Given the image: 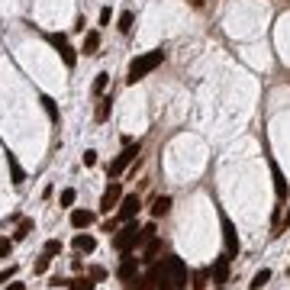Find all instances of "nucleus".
Wrapping results in <instances>:
<instances>
[{"label":"nucleus","mask_w":290,"mask_h":290,"mask_svg":"<svg viewBox=\"0 0 290 290\" xmlns=\"http://www.w3.org/2000/svg\"><path fill=\"white\" fill-rule=\"evenodd\" d=\"M161 61H164V52H161V49H155V52H145V55H139V58L133 61V65H129V77H126V81H129V84L142 81L145 74H152L155 68L161 65Z\"/></svg>","instance_id":"obj_1"},{"label":"nucleus","mask_w":290,"mask_h":290,"mask_svg":"<svg viewBox=\"0 0 290 290\" xmlns=\"http://www.w3.org/2000/svg\"><path fill=\"white\" fill-rule=\"evenodd\" d=\"M136 245H142V229L129 219V223H122V229L113 235V248H116L119 255H126V252H133Z\"/></svg>","instance_id":"obj_2"},{"label":"nucleus","mask_w":290,"mask_h":290,"mask_svg":"<svg viewBox=\"0 0 290 290\" xmlns=\"http://www.w3.org/2000/svg\"><path fill=\"white\" fill-rule=\"evenodd\" d=\"M119 280L122 284H136L139 280V258H133V252H126L122 255V261H119Z\"/></svg>","instance_id":"obj_3"},{"label":"nucleus","mask_w":290,"mask_h":290,"mask_svg":"<svg viewBox=\"0 0 290 290\" xmlns=\"http://www.w3.org/2000/svg\"><path fill=\"white\" fill-rule=\"evenodd\" d=\"M136 155H139V142H136V145H126V148H122V152L116 155V161L110 164V178H119V174L129 168V161H136Z\"/></svg>","instance_id":"obj_4"},{"label":"nucleus","mask_w":290,"mask_h":290,"mask_svg":"<svg viewBox=\"0 0 290 290\" xmlns=\"http://www.w3.org/2000/svg\"><path fill=\"white\" fill-rule=\"evenodd\" d=\"M139 210H142V200H139L136 193H133V197H122V200H119V216H116V219H119V223H129Z\"/></svg>","instance_id":"obj_5"},{"label":"nucleus","mask_w":290,"mask_h":290,"mask_svg":"<svg viewBox=\"0 0 290 290\" xmlns=\"http://www.w3.org/2000/svg\"><path fill=\"white\" fill-rule=\"evenodd\" d=\"M119 200H122V187H119L116 181H113L110 187L103 190V200H100V210H103V213H110L113 206H119Z\"/></svg>","instance_id":"obj_6"},{"label":"nucleus","mask_w":290,"mask_h":290,"mask_svg":"<svg viewBox=\"0 0 290 290\" xmlns=\"http://www.w3.org/2000/svg\"><path fill=\"white\" fill-rule=\"evenodd\" d=\"M223 239H226V255H239L242 245H239V235H235L229 219H223Z\"/></svg>","instance_id":"obj_7"},{"label":"nucleus","mask_w":290,"mask_h":290,"mask_svg":"<svg viewBox=\"0 0 290 290\" xmlns=\"http://www.w3.org/2000/svg\"><path fill=\"white\" fill-rule=\"evenodd\" d=\"M71 245H74V252H81V255H91L94 248H97V239L91 232H77L74 239H71Z\"/></svg>","instance_id":"obj_8"},{"label":"nucleus","mask_w":290,"mask_h":290,"mask_svg":"<svg viewBox=\"0 0 290 290\" xmlns=\"http://www.w3.org/2000/svg\"><path fill=\"white\" fill-rule=\"evenodd\" d=\"M213 280L219 287L229 280V255H223V258H216V265H213Z\"/></svg>","instance_id":"obj_9"},{"label":"nucleus","mask_w":290,"mask_h":290,"mask_svg":"<svg viewBox=\"0 0 290 290\" xmlns=\"http://www.w3.org/2000/svg\"><path fill=\"white\" fill-rule=\"evenodd\" d=\"M91 223H94L91 210H74V213H71V226H74V229H87Z\"/></svg>","instance_id":"obj_10"},{"label":"nucleus","mask_w":290,"mask_h":290,"mask_svg":"<svg viewBox=\"0 0 290 290\" xmlns=\"http://www.w3.org/2000/svg\"><path fill=\"white\" fill-rule=\"evenodd\" d=\"M271 174H274V193H277V200H287V181H284V174H280L277 164H271Z\"/></svg>","instance_id":"obj_11"},{"label":"nucleus","mask_w":290,"mask_h":290,"mask_svg":"<svg viewBox=\"0 0 290 290\" xmlns=\"http://www.w3.org/2000/svg\"><path fill=\"white\" fill-rule=\"evenodd\" d=\"M97 49H100V32H97V29H91V32H87V36H84V55H97Z\"/></svg>","instance_id":"obj_12"},{"label":"nucleus","mask_w":290,"mask_h":290,"mask_svg":"<svg viewBox=\"0 0 290 290\" xmlns=\"http://www.w3.org/2000/svg\"><path fill=\"white\" fill-rule=\"evenodd\" d=\"M168 210H171V197H158L155 200V206H152V216H168Z\"/></svg>","instance_id":"obj_13"},{"label":"nucleus","mask_w":290,"mask_h":290,"mask_svg":"<svg viewBox=\"0 0 290 290\" xmlns=\"http://www.w3.org/2000/svg\"><path fill=\"white\" fill-rule=\"evenodd\" d=\"M110 97H100V103H97V113H94V116H97V122H107V116H110Z\"/></svg>","instance_id":"obj_14"},{"label":"nucleus","mask_w":290,"mask_h":290,"mask_svg":"<svg viewBox=\"0 0 290 290\" xmlns=\"http://www.w3.org/2000/svg\"><path fill=\"white\" fill-rule=\"evenodd\" d=\"M158 252H161V239H155V235H152V239L145 242V258H142V261H155Z\"/></svg>","instance_id":"obj_15"},{"label":"nucleus","mask_w":290,"mask_h":290,"mask_svg":"<svg viewBox=\"0 0 290 290\" xmlns=\"http://www.w3.org/2000/svg\"><path fill=\"white\" fill-rule=\"evenodd\" d=\"M268 280H271V271L265 268V271H258V274L252 277V284H248V287H252V290H265V284H268Z\"/></svg>","instance_id":"obj_16"},{"label":"nucleus","mask_w":290,"mask_h":290,"mask_svg":"<svg viewBox=\"0 0 290 290\" xmlns=\"http://www.w3.org/2000/svg\"><path fill=\"white\" fill-rule=\"evenodd\" d=\"M29 232H32V219H23V223L16 226V232H13V242H23Z\"/></svg>","instance_id":"obj_17"},{"label":"nucleus","mask_w":290,"mask_h":290,"mask_svg":"<svg viewBox=\"0 0 290 290\" xmlns=\"http://www.w3.org/2000/svg\"><path fill=\"white\" fill-rule=\"evenodd\" d=\"M58 52H61V61H65L68 68H74V61H77V52H74L71 46H68V42H65V46H61Z\"/></svg>","instance_id":"obj_18"},{"label":"nucleus","mask_w":290,"mask_h":290,"mask_svg":"<svg viewBox=\"0 0 290 290\" xmlns=\"http://www.w3.org/2000/svg\"><path fill=\"white\" fill-rule=\"evenodd\" d=\"M7 164H10V174H13V184H23V168L16 164L13 155H7Z\"/></svg>","instance_id":"obj_19"},{"label":"nucleus","mask_w":290,"mask_h":290,"mask_svg":"<svg viewBox=\"0 0 290 290\" xmlns=\"http://www.w3.org/2000/svg\"><path fill=\"white\" fill-rule=\"evenodd\" d=\"M107 81H110V74H107V71H100V74L94 77V94H97V97L107 91Z\"/></svg>","instance_id":"obj_20"},{"label":"nucleus","mask_w":290,"mask_h":290,"mask_svg":"<svg viewBox=\"0 0 290 290\" xmlns=\"http://www.w3.org/2000/svg\"><path fill=\"white\" fill-rule=\"evenodd\" d=\"M74 200H77V190H74V187H68V190H61L58 203H61V206H74Z\"/></svg>","instance_id":"obj_21"},{"label":"nucleus","mask_w":290,"mask_h":290,"mask_svg":"<svg viewBox=\"0 0 290 290\" xmlns=\"http://www.w3.org/2000/svg\"><path fill=\"white\" fill-rule=\"evenodd\" d=\"M210 274H213V271H206V268H203V271H197V274H193V284H190V287H193V290H203Z\"/></svg>","instance_id":"obj_22"},{"label":"nucleus","mask_w":290,"mask_h":290,"mask_svg":"<svg viewBox=\"0 0 290 290\" xmlns=\"http://www.w3.org/2000/svg\"><path fill=\"white\" fill-rule=\"evenodd\" d=\"M42 255H49V258L61 255V242H58V239H49V242H46V248H42Z\"/></svg>","instance_id":"obj_23"},{"label":"nucleus","mask_w":290,"mask_h":290,"mask_svg":"<svg viewBox=\"0 0 290 290\" xmlns=\"http://www.w3.org/2000/svg\"><path fill=\"white\" fill-rule=\"evenodd\" d=\"M133 23H136V16L126 10V13L119 16V32H129V29H133Z\"/></svg>","instance_id":"obj_24"},{"label":"nucleus","mask_w":290,"mask_h":290,"mask_svg":"<svg viewBox=\"0 0 290 290\" xmlns=\"http://www.w3.org/2000/svg\"><path fill=\"white\" fill-rule=\"evenodd\" d=\"M13 252V239H0V258H10Z\"/></svg>","instance_id":"obj_25"},{"label":"nucleus","mask_w":290,"mask_h":290,"mask_svg":"<svg viewBox=\"0 0 290 290\" xmlns=\"http://www.w3.org/2000/svg\"><path fill=\"white\" fill-rule=\"evenodd\" d=\"M49 261H52L49 255H42V258L36 261V274H46V271H49Z\"/></svg>","instance_id":"obj_26"},{"label":"nucleus","mask_w":290,"mask_h":290,"mask_svg":"<svg viewBox=\"0 0 290 290\" xmlns=\"http://www.w3.org/2000/svg\"><path fill=\"white\" fill-rule=\"evenodd\" d=\"M42 103H46L49 116H52V119H58V110H55V103H52V97H42Z\"/></svg>","instance_id":"obj_27"},{"label":"nucleus","mask_w":290,"mask_h":290,"mask_svg":"<svg viewBox=\"0 0 290 290\" xmlns=\"http://www.w3.org/2000/svg\"><path fill=\"white\" fill-rule=\"evenodd\" d=\"M87 274H91L94 280H103V277H107V271H103V268H91V271H87Z\"/></svg>","instance_id":"obj_28"},{"label":"nucleus","mask_w":290,"mask_h":290,"mask_svg":"<svg viewBox=\"0 0 290 290\" xmlns=\"http://www.w3.org/2000/svg\"><path fill=\"white\" fill-rule=\"evenodd\" d=\"M84 164H87V168L97 164V152H94V148H91V152H84Z\"/></svg>","instance_id":"obj_29"},{"label":"nucleus","mask_w":290,"mask_h":290,"mask_svg":"<svg viewBox=\"0 0 290 290\" xmlns=\"http://www.w3.org/2000/svg\"><path fill=\"white\" fill-rule=\"evenodd\" d=\"M16 274V268H7V271H0V284H7V280H10Z\"/></svg>","instance_id":"obj_30"},{"label":"nucleus","mask_w":290,"mask_h":290,"mask_svg":"<svg viewBox=\"0 0 290 290\" xmlns=\"http://www.w3.org/2000/svg\"><path fill=\"white\" fill-rule=\"evenodd\" d=\"M100 23H103V26L110 23V7H103V10H100Z\"/></svg>","instance_id":"obj_31"},{"label":"nucleus","mask_w":290,"mask_h":290,"mask_svg":"<svg viewBox=\"0 0 290 290\" xmlns=\"http://www.w3.org/2000/svg\"><path fill=\"white\" fill-rule=\"evenodd\" d=\"M4 290H26L23 284H10V287H4Z\"/></svg>","instance_id":"obj_32"},{"label":"nucleus","mask_w":290,"mask_h":290,"mask_svg":"<svg viewBox=\"0 0 290 290\" xmlns=\"http://www.w3.org/2000/svg\"><path fill=\"white\" fill-rule=\"evenodd\" d=\"M284 229H290V213H287V219H284Z\"/></svg>","instance_id":"obj_33"},{"label":"nucleus","mask_w":290,"mask_h":290,"mask_svg":"<svg viewBox=\"0 0 290 290\" xmlns=\"http://www.w3.org/2000/svg\"><path fill=\"white\" fill-rule=\"evenodd\" d=\"M287 277H290V268H287Z\"/></svg>","instance_id":"obj_34"}]
</instances>
